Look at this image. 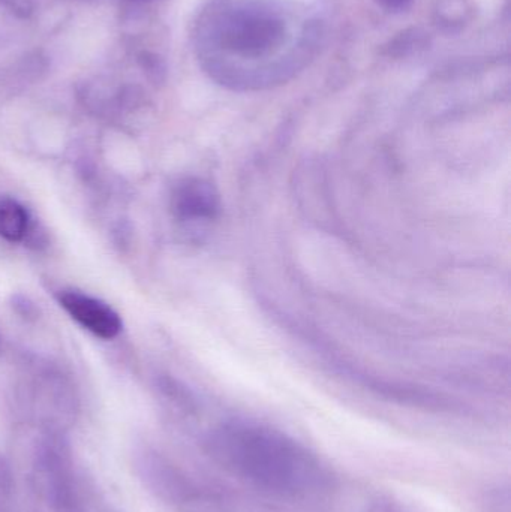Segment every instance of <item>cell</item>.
I'll return each mask as SVG.
<instances>
[{"label":"cell","mask_w":511,"mask_h":512,"mask_svg":"<svg viewBox=\"0 0 511 512\" xmlns=\"http://www.w3.org/2000/svg\"><path fill=\"white\" fill-rule=\"evenodd\" d=\"M206 451L228 474L272 495L303 498L329 483L327 469L311 450L255 421L219 424L207 435Z\"/></svg>","instance_id":"obj_1"},{"label":"cell","mask_w":511,"mask_h":512,"mask_svg":"<svg viewBox=\"0 0 511 512\" xmlns=\"http://www.w3.org/2000/svg\"><path fill=\"white\" fill-rule=\"evenodd\" d=\"M284 36V20L267 9H237L219 23L218 38L222 48L249 59L278 50Z\"/></svg>","instance_id":"obj_2"},{"label":"cell","mask_w":511,"mask_h":512,"mask_svg":"<svg viewBox=\"0 0 511 512\" xmlns=\"http://www.w3.org/2000/svg\"><path fill=\"white\" fill-rule=\"evenodd\" d=\"M36 471L42 490L56 512H81L71 462L59 436L48 435L36 453Z\"/></svg>","instance_id":"obj_3"},{"label":"cell","mask_w":511,"mask_h":512,"mask_svg":"<svg viewBox=\"0 0 511 512\" xmlns=\"http://www.w3.org/2000/svg\"><path fill=\"white\" fill-rule=\"evenodd\" d=\"M57 301L78 325L99 339H114L122 331L119 313L92 295L80 291H60Z\"/></svg>","instance_id":"obj_4"},{"label":"cell","mask_w":511,"mask_h":512,"mask_svg":"<svg viewBox=\"0 0 511 512\" xmlns=\"http://www.w3.org/2000/svg\"><path fill=\"white\" fill-rule=\"evenodd\" d=\"M171 210L182 222H212L221 212V198L209 180L186 177L174 186Z\"/></svg>","instance_id":"obj_5"},{"label":"cell","mask_w":511,"mask_h":512,"mask_svg":"<svg viewBox=\"0 0 511 512\" xmlns=\"http://www.w3.org/2000/svg\"><path fill=\"white\" fill-rule=\"evenodd\" d=\"M137 463L141 478L159 498L177 504L194 499L195 490L188 478L165 457L146 451L141 453Z\"/></svg>","instance_id":"obj_6"},{"label":"cell","mask_w":511,"mask_h":512,"mask_svg":"<svg viewBox=\"0 0 511 512\" xmlns=\"http://www.w3.org/2000/svg\"><path fill=\"white\" fill-rule=\"evenodd\" d=\"M30 216L26 207L11 198L0 200V237L9 243L23 242L29 233Z\"/></svg>","instance_id":"obj_7"},{"label":"cell","mask_w":511,"mask_h":512,"mask_svg":"<svg viewBox=\"0 0 511 512\" xmlns=\"http://www.w3.org/2000/svg\"><path fill=\"white\" fill-rule=\"evenodd\" d=\"M426 45L425 36L420 33L419 30H411V32H404L392 42L390 47V54H402L414 53V51L423 48Z\"/></svg>","instance_id":"obj_8"},{"label":"cell","mask_w":511,"mask_h":512,"mask_svg":"<svg viewBox=\"0 0 511 512\" xmlns=\"http://www.w3.org/2000/svg\"><path fill=\"white\" fill-rule=\"evenodd\" d=\"M138 62H140L144 74H146L153 83H159V81L164 80V62H162L156 54L144 51V53H141L140 57H138Z\"/></svg>","instance_id":"obj_9"},{"label":"cell","mask_w":511,"mask_h":512,"mask_svg":"<svg viewBox=\"0 0 511 512\" xmlns=\"http://www.w3.org/2000/svg\"><path fill=\"white\" fill-rule=\"evenodd\" d=\"M12 309L18 313L23 319H36L38 318V307L35 306L33 301H30L29 298L24 297V295H14L12 297Z\"/></svg>","instance_id":"obj_10"},{"label":"cell","mask_w":511,"mask_h":512,"mask_svg":"<svg viewBox=\"0 0 511 512\" xmlns=\"http://www.w3.org/2000/svg\"><path fill=\"white\" fill-rule=\"evenodd\" d=\"M378 5L387 12L399 14L408 11L413 6L414 0H377Z\"/></svg>","instance_id":"obj_11"}]
</instances>
